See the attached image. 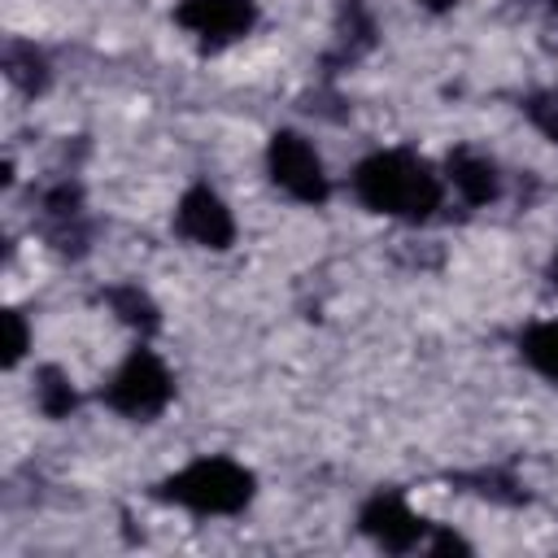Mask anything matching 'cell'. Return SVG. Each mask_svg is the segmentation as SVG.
<instances>
[{"instance_id":"1","label":"cell","mask_w":558,"mask_h":558,"mask_svg":"<svg viewBox=\"0 0 558 558\" xmlns=\"http://www.w3.org/2000/svg\"><path fill=\"white\" fill-rule=\"evenodd\" d=\"M353 192L366 209L405 218V222H423L440 209V174L423 157L401 153V148L371 153L353 170Z\"/></svg>"},{"instance_id":"2","label":"cell","mask_w":558,"mask_h":558,"mask_svg":"<svg viewBox=\"0 0 558 558\" xmlns=\"http://www.w3.org/2000/svg\"><path fill=\"white\" fill-rule=\"evenodd\" d=\"M161 497L196 514H235L253 501V471L231 458H196L161 484Z\"/></svg>"},{"instance_id":"3","label":"cell","mask_w":558,"mask_h":558,"mask_svg":"<svg viewBox=\"0 0 558 558\" xmlns=\"http://www.w3.org/2000/svg\"><path fill=\"white\" fill-rule=\"evenodd\" d=\"M170 392H174V379H170L166 362L153 349H131V357L109 379L105 401L126 418H153L170 405Z\"/></svg>"},{"instance_id":"4","label":"cell","mask_w":558,"mask_h":558,"mask_svg":"<svg viewBox=\"0 0 558 558\" xmlns=\"http://www.w3.org/2000/svg\"><path fill=\"white\" fill-rule=\"evenodd\" d=\"M266 166H270V179L275 187H283L292 201H305V205H323L331 183H327V170H323V157L314 153V144L296 131H275L270 144H266Z\"/></svg>"},{"instance_id":"5","label":"cell","mask_w":558,"mask_h":558,"mask_svg":"<svg viewBox=\"0 0 558 558\" xmlns=\"http://www.w3.org/2000/svg\"><path fill=\"white\" fill-rule=\"evenodd\" d=\"M174 22L183 31H192L201 44L222 48V44H231V39L253 31L257 4L253 0H179Z\"/></svg>"},{"instance_id":"6","label":"cell","mask_w":558,"mask_h":558,"mask_svg":"<svg viewBox=\"0 0 558 558\" xmlns=\"http://www.w3.org/2000/svg\"><path fill=\"white\" fill-rule=\"evenodd\" d=\"M174 227H179V235H187V240L201 244V248H227V244L235 240V218H231V209H227L222 196L209 192L205 183H196V187L183 192V201H179V209H174Z\"/></svg>"},{"instance_id":"7","label":"cell","mask_w":558,"mask_h":558,"mask_svg":"<svg viewBox=\"0 0 558 558\" xmlns=\"http://www.w3.org/2000/svg\"><path fill=\"white\" fill-rule=\"evenodd\" d=\"M357 523H362V532H366L379 549H388V554H405V549H414V545L427 536V519H418L397 493L371 497V501L362 506Z\"/></svg>"},{"instance_id":"8","label":"cell","mask_w":558,"mask_h":558,"mask_svg":"<svg viewBox=\"0 0 558 558\" xmlns=\"http://www.w3.org/2000/svg\"><path fill=\"white\" fill-rule=\"evenodd\" d=\"M449 183L462 192L466 205H488V201L501 192L497 166H493L488 157H480V153H466V148L449 153Z\"/></svg>"},{"instance_id":"9","label":"cell","mask_w":558,"mask_h":558,"mask_svg":"<svg viewBox=\"0 0 558 558\" xmlns=\"http://www.w3.org/2000/svg\"><path fill=\"white\" fill-rule=\"evenodd\" d=\"M523 357L545 375V379H558V318L554 323H536L523 340H519Z\"/></svg>"},{"instance_id":"10","label":"cell","mask_w":558,"mask_h":558,"mask_svg":"<svg viewBox=\"0 0 558 558\" xmlns=\"http://www.w3.org/2000/svg\"><path fill=\"white\" fill-rule=\"evenodd\" d=\"M109 305H113V314H118L126 327H135V331H157V305H153L140 288H131V283L109 288Z\"/></svg>"},{"instance_id":"11","label":"cell","mask_w":558,"mask_h":558,"mask_svg":"<svg viewBox=\"0 0 558 558\" xmlns=\"http://www.w3.org/2000/svg\"><path fill=\"white\" fill-rule=\"evenodd\" d=\"M35 401H39V410H44L48 418H65V414L74 410V388H70V379L61 375V366H44V371H39V379H35Z\"/></svg>"},{"instance_id":"12","label":"cell","mask_w":558,"mask_h":558,"mask_svg":"<svg viewBox=\"0 0 558 558\" xmlns=\"http://www.w3.org/2000/svg\"><path fill=\"white\" fill-rule=\"evenodd\" d=\"M4 70H9V78H13L22 92H39V87L48 83V65H44V57H39L31 44H13V48L4 52Z\"/></svg>"},{"instance_id":"13","label":"cell","mask_w":558,"mask_h":558,"mask_svg":"<svg viewBox=\"0 0 558 558\" xmlns=\"http://www.w3.org/2000/svg\"><path fill=\"white\" fill-rule=\"evenodd\" d=\"M527 118L536 122V131L545 135V140H554L558 144V96H532L527 100Z\"/></svg>"},{"instance_id":"14","label":"cell","mask_w":558,"mask_h":558,"mask_svg":"<svg viewBox=\"0 0 558 558\" xmlns=\"http://www.w3.org/2000/svg\"><path fill=\"white\" fill-rule=\"evenodd\" d=\"M4 327H9L4 366H17V362H22V353H26V323H22V314H17V310H9V314H4Z\"/></svg>"},{"instance_id":"15","label":"cell","mask_w":558,"mask_h":558,"mask_svg":"<svg viewBox=\"0 0 558 558\" xmlns=\"http://www.w3.org/2000/svg\"><path fill=\"white\" fill-rule=\"evenodd\" d=\"M458 0H423V9H432V13H445V9H453Z\"/></svg>"},{"instance_id":"16","label":"cell","mask_w":558,"mask_h":558,"mask_svg":"<svg viewBox=\"0 0 558 558\" xmlns=\"http://www.w3.org/2000/svg\"><path fill=\"white\" fill-rule=\"evenodd\" d=\"M554 283H558V257H554Z\"/></svg>"},{"instance_id":"17","label":"cell","mask_w":558,"mask_h":558,"mask_svg":"<svg viewBox=\"0 0 558 558\" xmlns=\"http://www.w3.org/2000/svg\"><path fill=\"white\" fill-rule=\"evenodd\" d=\"M549 4H554V9H558V0H549Z\"/></svg>"}]
</instances>
